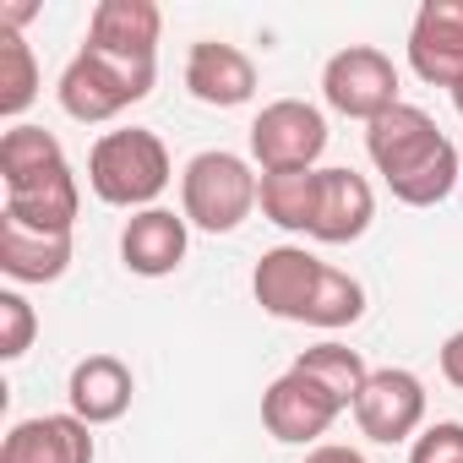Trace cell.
<instances>
[{"label": "cell", "mask_w": 463, "mask_h": 463, "mask_svg": "<svg viewBox=\"0 0 463 463\" xmlns=\"http://www.w3.org/2000/svg\"><path fill=\"white\" fill-rule=\"evenodd\" d=\"M169 175H175L169 147L158 142V131H142V126L104 131L88 153V185L109 207H142L147 213L164 196Z\"/></svg>", "instance_id": "6da1fadb"}, {"label": "cell", "mask_w": 463, "mask_h": 463, "mask_svg": "<svg viewBox=\"0 0 463 463\" xmlns=\"http://www.w3.org/2000/svg\"><path fill=\"white\" fill-rule=\"evenodd\" d=\"M185 88L196 104L213 109H241L257 93V61L235 44H218V39H196L185 55Z\"/></svg>", "instance_id": "30bf717a"}, {"label": "cell", "mask_w": 463, "mask_h": 463, "mask_svg": "<svg viewBox=\"0 0 463 463\" xmlns=\"http://www.w3.org/2000/svg\"><path fill=\"white\" fill-rule=\"evenodd\" d=\"M338 414H344V403H338L317 376H306V371H295V365L262 392V425H268L279 441H295V447L322 441Z\"/></svg>", "instance_id": "52a82bcc"}, {"label": "cell", "mask_w": 463, "mask_h": 463, "mask_svg": "<svg viewBox=\"0 0 463 463\" xmlns=\"http://www.w3.org/2000/svg\"><path fill=\"white\" fill-rule=\"evenodd\" d=\"M61 164H66V147L44 126H12L6 137H0V180H6V191L33 185V180L55 175Z\"/></svg>", "instance_id": "ffe728a7"}, {"label": "cell", "mask_w": 463, "mask_h": 463, "mask_svg": "<svg viewBox=\"0 0 463 463\" xmlns=\"http://www.w3.org/2000/svg\"><path fill=\"white\" fill-rule=\"evenodd\" d=\"M39 99V61L23 33H0V115L17 120Z\"/></svg>", "instance_id": "7402d4cb"}, {"label": "cell", "mask_w": 463, "mask_h": 463, "mask_svg": "<svg viewBox=\"0 0 463 463\" xmlns=\"http://www.w3.org/2000/svg\"><path fill=\"white\" fill-rule=\"evenodd\" d=\"M262 196V175L229 147H207L185 164L180 175V218L207 229V235H229L251 218Z\"/></svg>", "instance_id": "7a4b0ae2"}, {"label": "cell", "mask_w": 463, "mask_h": 463, "mask_svg": "<svg viewBox=\"0 0 463 463\" xmlns=\"http://www.w3.org/2000/svg\"><path fill=\"white\" fill-rule=\"evenodd\" d=\"M409 463H463V425L458 420H436L425 436H414Z\"/></svg>", "instance_id": "d4e9b609"}, {"label": "cell", "mask_w": 463, "mask_h": 463, "mask_svg": "<svg viewBox=\"0 0 463 463\" xmlns=\"http://www.w3.org/2000/svg\"><path fill=\"white\" fill-rule=\"evenodd\" d=\"M376 218V191L365 175L354 169H322V202H317V223H311V241L322 246H349L360 241Z\"/></svg>", "instance_id": "5bb4252c"}, {"label": "cell", "mask_w": 463, "mask_h": 463, "mask_svg": "<svg viewBox=\"0 0 463 463\" xmlns=\"http://www.w3.org/2000/svg\"><path fill=\"white\" fill-rule=\"evenodd\" d=\"M354 420H360V436L392 447V441H409L425 420V382L403 365H387V371H371V382L360 387L354 398Z\"/></svg>", "instance_id": "ba28073f"}, {"label": "cell", "mask_w": 463, "mask_h": 463, "mask_svg": "<svg viewBox=\"0 0 463 463\" xmlns=\"http://www.w3.org/2000/svg\"><path fill=\"white\" fill-rule=\"evenodd\" d=\"M295 371H306V376H317L344 409H354V398H360V387L371 382V365L360 360V349H349V344H317V349H306L300 360H295Z\"/></svg>", "instance_id": "44dd1931"}, {"label": "cell", "mask_w": 463, "mask_h": 463, "mask_svg": "<svg viewBox=\"0 0 463 463\" xmlns=\"http://www.w3.org/2000/svg\"><path fill=\"white\" fill-rule=\"evenodd\" d=\"M306 463H365L354 447H338V441H327V447H311L306 452Z\"/></svg>", "instance_id": "4316f807"}, {"label": "cell", "mask_w": 463, "mask_h": 463, "mask_svg": "<svg viewBox=\"0 0 463 463\" xmlns=\"http://www.w3.org/2000/svg\"><path fill=\"white\" fill-rule=\"evenodd\" d=\"M365 317V289H360V279H349V273H338V268H322V279H317V295H311V306H306V322L311 327H349V322H360Z\"/></svg>", "instance_id": "603a6c76"}, {"label": "cell", "mask_w": 463, "mask_h": 463, "mask_svg": "<svg viewBox=\"0 0 463 463\" xmlns=\"http://www.w3.org/2000/svg\"><path fill=\"white\" fill-rule=\"evenodd\" d=\"M77 207H82V185H77L71 164H61L55 175H44V180H33V185L6 191V218L39 229V235H71Z\"/></svg>", "instance_id": "ac0fdd59"}, {"label": "cell", "mask_w": 463, "mask_h": 463, "mask_svg": "<svg viewBox=\"0 0 463 463\" xmlns=\"http://www.w3.org/2000/svg\"><path fill=\"white\" fill-rule=\"evenodd\" d=\"M441 376L463 392V333H452V338L441 344Z\"/></svg>", "instance_id": "484cf974"}, {"label": "cell", "mask_w": 463, "mask_h": 463, "mask_svg": "<svg viewBox=\"0 0 463 463\" xmlns=\"http://www.w3.org/2000/svg\"><path fill=\"white\" fill-rule=\"evenodd\" d=\"M452 142L441 137V126L420 109V104H392L387 115H376L371 126H365V153H371V164H376V175L392 185V180H403V175H414V169H425L430 158H441Z\"/></svg>", "instance_id": "8992f818"}, {"label": "cell", "mask_w": 463, "mask_h": 463, "mask_svg": "<svg viewBox=\"0 0 463 463\" xmlns=\"http://www.w3.org/2000/svg\"><path fill=\"white\" fill-rule=\"evenodd\" d=\"M0 463H93V425L77 414L17 420L0 441Z\"/></svg>", "instance_id": "7c38bea8"}, {"label": "cell", "mask_w": 463, "mask_h": 463, "mask_svg": "<svg viewBox=\"0 0 463 463\" xmlns=\"http://www.w3.org/2000/svg\"><path fill=\"white\" fill-rule=\"evenodd\" d=\"M71 268V235H39L0 213V273L12 284H55Z\"/></svg>", "instance_id": "e0dca14e"}, {"label": "cell", "mask_w": 463, "mask_h": 463, "mask_svg": "<svg viewBox=\"0 0 463 463\" xmlns=\"http://www.w3.org/2000/svg\"><path fill=\"white\" fill-rule=\"evenodd\" d=\"M317 202H322V169H295V175H262V218L289 229V235H311L317 223Z\"/></svg>", "instance_id": "d6986e66"}, {"label": "cell", "mask_w": 463, "mask_h": 463, "mask_svg": "<svg viewBox=\"0 0 463 463\" xmlns=\"http://www.w3.org/2000/svg\"><path fill=\"white\" fill-rule=\"evenodd\" d=\"M185 218H175L169 207H147L137 218H126L120 229V262L137 279H164L185 262Z\"/></svg>", "instance_id": "9a60e30c"}, {"label": "cell", "mask_w": 463, "mask_h": 463, "mask_svg": "<svg viewBox=\"0 0 463 463\" xmlns=\"http://www.w3.org/2000/svg\"><path fill=\"white\" fill-rule=\"evenodd\" d=\"M322 99H327L338 115L371 126L376 115H387L392 104H403V99H398V66H392L382 50H371V44H349V50H338V55L327 61V71H322Z\"/></svg>", "instance_id": "5b68a950"}, {"label": "cell", "mask_w": 463, "mask_h": 463, "mask_svg": "<svg viewBox=\"0 0 463 463\" xmlns=\"http://www.w3.org/2000/svg\"><path fill=\"white\" fill-rule=\"evenodd\" d=\"M327 262H317L306 246H273L262 251L257 273H251V295L268 317L279 322H306V306L317 295V279H322Z\"/></svg>", "instance_id": "8fae6325"}, {"label": "cell", "mask_w": 463, "mask_h": 463, "mask_svg": "<svg viewBox=\"0 0 463 463\" xmlns=\"http://www.w3.org/2000/svg\"><path fill=\"white\" fill-rule=\"evenodd\" d=\"M153 77H158V61H126V55L82 44L71 55V66L61 71V109L82 126L115 120L120 109H131L153 93Z\"/></svg>", "instance_id": "3957f363"}, {"label": "cell", "mask_w": 463, "mask_h": 463, "mask_svg": "<svg viewBox=\"0 0 463 463\" xmlns=\"http://www.w3.org/2000/svg\"><path fill=\"white\" fill-rule=\"evenodd\" d=\"M452 104H458V115H463V82H458V88H452Z\"/></svg>", "instance_id": "83f0119b"}, {"label": "cell", "mask_w": 463, "mask_h": 463, "mask_svg": "<svg viewBox=\"0 0 463 463\" xmlns=\"http://www.w3.org/2000/svg\"><path fill=\"white\" fill-rule=\"evenodd\" d=\"M131 392H137V382L120 354H88L71 365V382H66V403L88 425H115L131 409Z\"/></svg>", "instance_id": "4fadbf2b"}, {"label": "cell", "mask_w": 463, "mask_h": 463, "mask_svg": "<svg viewBox=\"0 0 463 463\" xmlns=\"http://www.w3.org/2000/svg\"><path fill=\"white\" fill-rule=\"evenodd\" d=\"M158 33H164V12L153 0H99L88 23V44L126 61H158Z\"/></svg>", "instance_id": "2e32d148"}, {"label": "cell", "mask_w": 463, "mask_h": 463, "mask_svg": "<svg viewBox=\"0 0 463 463\" xmlns=\"http://www.w3.org/2000/svg\"><path fill=\"white\" fill-rule=\"evenodd\" d=\"M33 333H39L33 306L17 289H0V360H23L33 349Z\"/></svg>", "instance_id": "cb8c5ba5"}, {"label": "cell", "mask_w": 463, "mask_h": 463, "mask_svg": "<svg viewBox=\"0 0 463 463\" xmlns=\"http://www.w3.org/2000/svg\"><path fill=\"white\" fill-rule=\"evenodd\" d=\"M409 66L430 88L463 82V0H425L409 28Z\"/></svg>", "instance_id": "9c48e42d"}, {"label": "cell", "mask_w": 463, "mask_h": 463, "mask_svg": "<svg viewBox=\"0 0 463 463\" xmlns=\"http://www.w3.org/2000/svg\"><path fill=\"white\" fill-rule=\"evenodd\" d=\"M322 153H327V120L306 99H273L251 120V158L262 164V175L317 169Z\"/></svg>", "instance_id": "277c9868"}]
</instances>
